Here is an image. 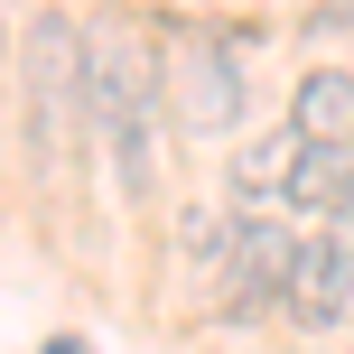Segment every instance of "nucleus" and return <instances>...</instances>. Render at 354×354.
I'll use <instances>...</instances> for the list:
<instances>
[{
	"label": "nucleus",
	"mask_w": 354,
	"mask_h": 354,
	"mask_svg": "<svg viewBox=\"0 0 354 354\" xmlns=\"http://www.w3.org/2000/svg\"><path fill=\"white\" fill-rule=\"evenodd\" d=\"M299 233L280 224H233V270H224V317H252V308H280V270Z\"/></svg>",
	"instance_id": "4"
},
{
	"label": "nucleus",
	"mask_w": 354,
	"mask_h": 354,
	"mask_svg": "<svg viewBox=\"0 0 354 354\" xmlns=\"http://www.w3.org/2000/svg\"><path fill=\"white\" fill-rule=\"evenodd\" d=\"M326 317H354V224H326Z\"/></svg>",
	"instance_id": "8"
},
{
	"label": "nucleus",
	"mask_w": 354,
	"mask_h": 354,
	"mask_svg": "<svg viewBox=\"0 0 354 354\" xmlns=\"http://www.w3.org/2000/svg\"><path fill=\"white\" fill-rule=\"evenodd\" d=\"M280 317H289V326H336V317H326V233H299V243H289Z\"/></svg>",
	"instance_id": "6"
},
{
	"label": "nucleus",
	"mask_w": 354,
	"mask_h": 354,
	"mask_svg": "<svg viewBox=\"0 0 354 354\" xmlns=\"http://www.w3.org/2000/svg\"><path fill=\"white\" fill-rule=\"evenodd\" d=\"M345 177H354V149H299L280 196H289L299 214H317V205H336V196H345Z\"/></svg>",
	"instance_id": "7"
},
{
	"label": "nucleus",
	"mask_w": 354,
	"mask_h": 354,
	"mask_svg": "<svg viewBox=\"0 0 354 354\" xmlns=\"http://www.w3.org/2000/svg\"><path fill=\"white\" fill-rule=\"evenodd\" d=\"M289 159H299L289 131H280V140H261V149L243 159V187H252V196H280V187H289Z\"/></svg>",
	"instance_id": "9"
},
{
	"label": "nucleus",
	"mask_w": 354,
	"mask_h": 354,
	"mask_svg": "<svg viewBox=\"0 0 354 354\" xmlns=\"http://www.w3.org/2000/svg\"><path fill=\"white\" fill-rule=\"evenodd\" d=\"M19 56H28V140H37V159L56 168L66 122L84 112V28H75L66 10H37L28 37H19Z\"/></svg>",
	"instance_id": "2"
},
{
	"label": "nucleus",
	"mask_w": 354,
	"mask_h": 354,
	"mask_svg": "<svg viewBox=\"0 0 354 354\" xmlns=\"http://www.w3.org/2000/svg\"><path fill=\"white\" fill-rule=\"evenodd\" d=\"M289 140L299 149H354V75H336V66L299 75V93H289Z\"/></svg>",
	"instance_id": "5"
},
{
	"label": "nucleus",
	"mask_w": 354,
	"mask_h": 354,
	"mask_svg": "<svg viewBox=\"0 0 354 354\" xmlns=\"http://www.w3.org/2000/svg\"><path fill=\"white\" fill-rule=\"evenodd\" d=\"M0 56H10V28H0Z\"/></svg>",
	"instance_id": "11"
},
{
	"label": "nucleus",
	"mask_w": 354,
	"mask_h": 354,
	"mask_svg": "<svg viewBox=\"0 0 354 354\" xmlns=\"http://www.w3.org/2000/svg\"><path fill=\"white\" fill-rule=\"evenodd\" d=\"M37 354H93L84 336H47V345H37Z\"/></svg>",
	"instance_id": "10"
},
{
	"label": "nucleus",
	"mask_w": 354,
	"mask_h": 354,
	"mask_svg": "<svg viewBox=\"0 0 354 354\" xmlns=\"http://www.w3.org/2000/svg\"><path fill=\"white\" fill-rule=\"evenodd\" d=\"M177 122L196 131V140H214V131L243 112V66H233V47L214 28H177Z\"/></svg>",
	"instance_id": "3"
},
{
	"label": "nucleus",
	"mask_w": 354,
	"mask_h": 354,
	"mask_svg": "<svg viewBox=\"0 0 354 354\" xmlns=\"http://www.w3.org/2000/svg\"><path fill=\"white\" fill-rule=\"evenodd\" d=\"M84 112L103 122L112 140V168H122L131 196H149V112H159V66H149V47L131 28H84Z\"/></svg>",
	"instance_id": "1"
}]
</instances>
